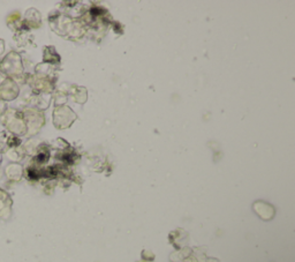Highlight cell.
<instances>
[{
  "mask_svg": "<svg viewBox=\"0 0 295 262\" xmlns=\"http://www.w3.org/2000/svg\"><path fill=\"white\" fill-rule=\"evenodd\" d=\"M12 201L8 194L4 191H0V218H7L11 215Z\"/></svg>",
  "mask_w": 295,
  "mask_h": 262,
  "instance_id": "obj_1",
  "label": "cell"
}]
</instances>
